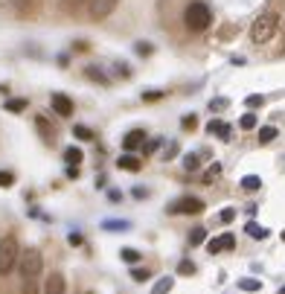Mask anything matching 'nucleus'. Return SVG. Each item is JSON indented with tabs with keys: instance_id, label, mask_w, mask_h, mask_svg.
<instances>
[{
	"instance_id": "f257e3e1",
	"label": "nucleus",
	"mask_w": 285,
	"mask_h": 294,
	"mask_svg": "<svg viewBox=\"0 0 285 294\" xmlns=\"http://www.w3.org/2000/svg\"><path fill=\"white\" fill-rule=\"evenodd\" d=\"M280 23H283V17L277 15V12H265V15H259L253 20L251 26V41L253 44H268L274 35L280 32Z\"/></svg>"
},
{
	"instance_id": "f03ea898",
	"label": "nucleus",
	"mask_w": 285,
	"mask_h": 294,
	"mask_svg": "<svg viewBox=\"0 0 285 294\" xmlns=\"http://www.w3.org/2000/svg\"><path fill=\"white\" fill-rule=\"evenodd\" d=\"M184 23L189 32H204L210 23H213V12H210V6L204 3V0H195V3H189L184 12Z\"/></svg>"
},
{
	"instance_id": "7ed1b4c3",
	"label": "nucleus",
	"mask_w": 285,
	"mask_h": 294,
	"mask_svg": "<svg viewBox=\"0 0 285 294\" xmlns=\"http://www.w3.org/2000/svg\"><path fill=\"white\" fill-rule=\"evenodd\" d=\"M17 254H20V245H17V236H3L0 239V277L12 274L17 265Z\"/></svg>"
},
{
	"instance_id": "20e7f679",
	"label": "nucleus",
	"mask_w": 285,
	"mask_h": 294,
	"mask_svg": "<svg viewBox=\"0 0 285 294\" xmlns=\"http://www.w3.org/2000/svg\"><path fill=\"white\" fill-rule=\"evenodd\" d=\"M17 268H20V277H41V271H44V257H41V251L26 248L23 254H17Z\"/></svg>"
},
{
	"instance_id": "39448f33",
	"label": "nucleus",
	"mask_w": 285,
	"mask_h": 294,
	"mask_svg": "<svg viewBox=\"0 0 285 294\" xmlns=\"http://www.w3.org/2000/svg\"><path fill=\"white\" fill-rule=\"evenodd\" d=\"M201 210H204V201L201 198H189V195H186V198H178L175 204H169V213H172V216H181V213L195 216V213H201Z\"/></svg>"
},
{
	"instance_id": "423d86ee",
	"label": "nucleus",
	"mask_w": 285,
	"mask_h": 294,
	"mask_svg": "<svg viewBox=\"0 0 285 294\" xmlns=\"http://www.w3.org/2000/svg\"><path fill=\"white\" fill-rule=\"evenodd\" d=\"M117 6H119V0H87V9H90L93 20H105Z\"/></svg>"
},
{
	"instance_id": "0eeeda50",
	"label": "nucleus",
	"mask_w": 285,
	"mask_h": 294,
	"mask_svg": "<svg viewBox=\"0 0 285 294\" xmlns=\"http://www.w3.org/2000/svg\"><path fill=\"white\" fill-rule=\"evenodd\" d=\"M230 248H236V236L233 233H221L218 239H210V242H207V251H210L213 257H216L218 251H230Z\"/></svg>"
},
{
	"instance_id": "6e6552de",
	"label": "nucleus",
	"mask_w": 285,
	"mask_h": 294,
	"mask_svg": "<svg viewBox=\"0 0 285 294\" xmlns=\"http://www.w3.org/2000/svg\"><path fill=\"white\" fill-rule=\"evenodd\" d=\"M52 111L58 114V117H73V99L64 96V93H52Z\"/></svg>"
},
{
	"instance_id": "1a4fd4ad",
	"label": "nucleus",
	"mask_w": 285,
	"mask_h": 294,
	"mask_svg": "<svg viewBox=\"0 0 285 294\" xmlns=\"http://www.w3.org/2000/svg\"><path fill=\"white\" fill-rule=\"evenodd\" d=\"M143 140H146L143 128H134V131H128V134L122 137V149H125V152H134V149L143 146Z\"/></svg>"
},
{
	"instance_id": "9d476101",
	"label": "nucleus",
	"mask_w": 285,
	"mask_h": 294,
	"mask_svg": "<svg viewBox=\"0 0 285 294\" xmlns=\"http://www.w3.org/2000/svg\"><path fill=\"white\" fill-rule=\"evenodd\" d=\"M64 292H67V283H64V277H61V274H50L47 286H44V294H64Z\"/></svg>"
},
{
	"instance_id": "9b49d317",
	"label": "nucleus",
	"mask_w": 285,
	"mask_h": 294,
	"mask_svg": "<svg viewBox=\"0 0 285 294\" xmlns=\"http://www.w3.org/2000/svg\"><path fill=\"white\" fill-rule=\"evenodd\" d=\"M15 9H17V15L29 17L41 9V0H15Z\"/></svg>"
},
{
	"instance_id": "f8f14e48",
	"label": "nucleus",
	"mask_w": 285,
	"mask_h": 294,
	"mask_svg": "<svg viewBox=\"0 0 285 294\" xmlns=\"http://www.w3.org/2000/svg\"><path fill=\"white\" fill-rule=\"evenodd\" d=\"M117 166L119 169H125V172H140V169H143V160L134 157V155H122L117 160Z\"/></svg>"
},
{
	"instance_id": "ddd939ff",
	"label": "nucleus",
	"mask_w": 285,
	"mask_h": 294,
	"mask_svg": "<svg viewBox=\"0 0 285 294\" xmlns=\"http://www.w3.org/2000/svg\"><path fill=\"white\" fill-rule=\"evenodd\" d=\"M207 131H210V134H218L221 140H230V134H233V128H230L227 122H218V120H210Z\"/></svg>"
},
{
	"instance_id": "4468645a",
	"label": "nucleus",
	"mask_w": 285,
	"mask_h": 294,
	"mask_svg": "<svg viewBox=\"0 0 285 294\" xmlns=\"http://www.w3.org/2000/svg\"><path fill=\"white\" fill-rule=\"evenodd\" d=\"M245 233H248V236H253V239H268V227L256 225V222H248Z\"/></svg>"
},
{
	"instance_id": "2eb2a0df",
	"label": "nucleus",
	"mask_w": 285,
	"mask_h": 294,
	"mask_svg": "<svg viewBox=\"0 0 285 294\" xmlns=\"http://www.w3.org/2000/svg\"><path fill=\"white\" fill-rule=\"evenodd\" d=\"M172 289H175V280H172V277H163V280H157V283H154L151 294H169Z\"/></svg>"
},
{
	"instance_id": "dca6fc26",
	"label": "nucleus",
	"mask_w": 285,
	"mask_h": 294,
	"mask_svg": "<svg viewBox=\"0 0 285 294\" xmlns=\"http://www.w3.org/2000/svg\"><path fill=\"white\" fill-rule=\"evenodd\" d=\"M242 187L248 192H256L262 187V178H259V175H245V178H242Z\"/></svg>"
},
{
	"instance_id": "f3484780",
	"label": "nucleus",
	"mask_w": 285,
	"mask_h": 294,
	"mask_svg": "<svg viewBox=\"0 0 285 294\" xmlns=\"http://www.w3.org/2000/svg\"><path fill=\"white\" fill-rule=\"evenodd\" d=\"M82 149H76V146H70L67 152H64V160H67L70 166H76V163H82Z\"/></svg>"
},
{
	"instance_id": "a211bd4d",
	"label": "nucleus",
	"mask_w": 285,
	"mask_h": 294,
	"mask_svg": "<svg viewBox=\"0 0 285 294\" xmlns=\"http://www.w3.org/2000/svg\"><path fill=\"white\" fill-rule=\"evenodd\" d=\"M204 239H207V230L204 227H192L189 230V245H204Z\"/></svg>"
},
{
	"instance_id": "6ab92c4d",
	"label": "nucleus",
	"mask_w": 285,
	"mask_h": 294,
	"mask_svg": "<svg viewBox=\"0 0 285 294\" xmlns=\"http://www.w3.org/2000/svg\"><path fill=\"white\" fill-rule=\"evenodd\" d=\"M239 289H242V292H259V289H262V283H259V280L245 277V280H239Z\"/></svg>"
},
{
	"instance_id": "aec40b11",
	"label": "nucleus",
	"mask_w": 285,
	"mask_h": 294,
	"mask_svg": "<svg viewBox=\"0 0 285 294\" xmlns=\"http://www.w3.org/2000/svg\"><path fill=\"white\" fill-rule=\"evenodd\" d=\"M119 257H122V262L134 265V262L140 260V251H134V248H122V251H119Z\"/></svg>"
},
{
	"instance_id": "412c9836",
	"label": "nucleus",
	"mask_w": 285,
	"mask_h": 294,
	"mask_svg": "<svg viewBox=\"0 0 285 294\" xmlns=\"http://www.w3.org/2000/svg\"><path fill=\"white\" fill-rule=\"evenodd\" d=\"M271 140H277V128H274V125L259 128V143H271Z\"/></svg>"
},
{
	"instance_id": "4be33fe9",
	"label": "nucleus",
	"mask_w": 285,
	"mask_h": 294,
	"mask_svg": "<svg viewBox=\"0 0 285 294\" xmlns=\"http://www.w3.org/2000/svg\"><path fill=\"white\" fill-rule=\"evenodd\" d=\"M35 125H38V131H41L47 140H52V128H50V122L44 120V117H35Z\"/></svg>"
},
{
	"instance_id": "5701e85b",
	"label": "nucleus",
	"mask_w": 285,
	"mask_h": 294,
	"mask_svg": "<svg viewBox=\"0 0 285 294\" xmlns=\"http://www.w3.org/2000/svg\"><path fill=\"white\" fill-rule=\"evenodd\" d=\"M256 114H245V117H242V120H239V125H242V128H245V131H253V128H256Z\"/></svg>"
},
{
	"instance_id": "b1692460",
	"label": "nucleus",
	"mask_w": 285,
	"mask_h": 294,
	"mask_svg": "<svg viewBox=\"0 0 285 294\" xmlns=\"http://www.w3.org/2000/svg\"><path fill=\"white\" fill-rule=\"evenodd\" d=\"M23 294H38V277H23Z\"/></svg>"
},
{
	"instance_id": "393cba45",
	"label": "nucleus",
	"mask_w": 285,
	"mask_h": 294,
	"mask_svg": "<svg viewBox=\"0 0 285 294\" xmlns=\"http://www.w3.org/2000/svg\"><path fill=\"white\" fill-rule=\"evenodd\" d=\"M73 134H76L79 140H93V131L84 128V125H73Z\"/></svg>"
},
{
	"instance_id": "a878e982",
	"label": "nucleus",
	"mask_w": 285,
	"mask_h": 294,
	"mask_svg": "<svg viewBox=\"0 0 285 294\" xmlns=\"http://www.w3.org/2000/svg\"><path fill=\"white\" fill-rule=\"evenodd\" d=\"M87 79H93V82H99V85H108V76H102L96 67H87Z\"/></svg>"
},
{
	"instance_id": "bb28decb",
	"label": "nucleus",
	"mask_w": 285,
	"mask_h": 294,
	"mask_svg": "<svg viewBox=\"0 0 285 294\" xmlns=\"http://www.w3.org/2000/svg\"><path fill=\"white\" fill-rule=\"evenodd\" d=\"M184 169L195 172V169H198V155H184Z\"/></svg>"
},
{
	"instance_id": "cd10ccee",
	"label": "nucleus",
	"mask_w": 285,
	"mask_h": 294,
	"mask_svg": "<svg viewBox=\"0 0 285 294\" xmlns=\"http://www.w3.org/2000/svg\"><path fill=\"white\" fill-rule=\"evenodd\" d=\"M131 277H134L137 283H146V280L151 277V271H149V268H134V271H131Z\"/></svg>"
},
{
	"instance_id": "c85d7f7f",
	"label": "nucleus",
	"mask_w": 285,
	"mask_h": 294,
	"mask_svg": "<svg viewBox=\"0 0 285 294\" xmlns=\"http://www.w3.org/2000/svg\"><path fill=\"white\" fill-rule=\"evenodd\" d=\"M181 125H184L186 131H195V128H198V120H195V114H189V117H184V120H181Z\"/></svg>"
},
{
	"instance_id": "c756f323",
	"label": "nucleus",
	"mask_w": 285,
	"mask_h": 294,
	"mask_svg": "<svg viewBox=\"0 0 285 294\" xmlns=\"http://www.w3.org/2000/svg\"><path fill=\"white\" fill-rule=\"evenodd\" d=\"M236 219V210L233 207H227V210H221V213H218V222H224V225H227V222H233Z\"/></svg>"
},
{
	"instance_id": "7c9ffc66",
	"label": "nucleus",
	"mask_w": 285,
	"mask_h": 294,
	"mask_svg": "<svg viewBox=\"0 0 285 294\" xmlns=\"http://www.w3.org/2000/svg\"><path fill=\"white\" fill-rule=\"evenodd\" d=\"M102 227H105V230H128L131 225H128V222H105Z\"/></svg>"
},
{
	"instance_id": "2f4dec72",
	"label": "nucleus",
	"mask_w": 285,
	"mask_h": 294,
	"mask_svg": "<svg viewBox=\"0 0 285 294\" xmlns=\"http://www.w3.org/2000/svg\"><path fill=\"white\" fill-rule=\"evenodd\" d=\"M178 274H184V277H186V274H195V265H192L189 260H184L181 265H178Z\"/></svg>"
},
{
	"instance_id": "473e14b6",
	"label": "nucleus",
	"mask_w": 285,
	"mask_h": 294,
	"mask_svg": "<svg viewBox=\"0 0 285 294\" xmlns=\"http://www.w3.org/2000/svg\"><path fill=\"white\" fill-rule=\"evenodd\" d=\"M23 108H26L23 99H9V102H6V111H23Z\"/></svg>"
},
{
	"instance_id": "72a5a7b5",
	"label": "nucleus",
	"mask_w": 285,
	"mask_h": 294,
	"mask_svg": "<svg viewBox=\"0 0 285 294\" xmlns=\"http://www.w3.org/2000/svg\"><path fill=\"white\" fill-rule=\"evenodd\" d=\"M160 96H163V90H146V93H143V99H146V102H157Z\"/></svg>"
},
{
	"instance_id": "f704fd0d",
	"label": "nucleus",
	"mask_w": 285,
	"mask_h": 294,
	"mask_svg": "<svg viewBox=\"0 0 285 294\" xmlns=\"http://www.w3.org/2000/svg\"><path fill=\"white\" fill-rule=\"evenodd\" d=\"M15 184V175L12 172H0V187H12Z\"/></svg>"
},
{
	"instance_id": "c9c22d12",
	"label": "nucleus",
	"mask_w": 285,
	"mask_h": 294,
	"mask_svg": "<svg viewBox=\"0 0 285 294\" xmlns=\"http://www.w3.org/2000/svg\"><path fill=\"white\" fill-rule=\"evenodd\" d=\"M262 102H265V96H248V108H262Z\"/></svg>"
},
{
	"instance_id": "e433bc0d",
	"label": "nucleus",
	"mask_w": 285,
	"mask_h": 294,
	"mask_svg": "<svg viewBox=\"0 0 285 294\" xmlns=\"http://www.w3.org/2000/svg\"><path fill=\"white\" fill-rule=\"evenodd\" d=\"M137 55H151V44L140 41V44H137Z\"/></svg>"
},
{
	"instance_id": "4c0bfd02",
	"label": "nucleus",
	"mask_w": 285,
	"mask_h": 294,
	"mask_svg": "<svg viewBox=\"0 0 285 294\" xmlns=\"http://www.w3.org/2000/svg\"><path fill=\"white\" fill-rule=\"evenodd\" d=\"M218 175H221V166H218V163H213V169L204 175V181H213V178H218Z\"/></svg>"
},
{
	"instance_id": "58836bf2",
	"label": "nucleus",
	"mask_w": 285,
	"mask_h": 294,
	"mask_svg": "<svg viewBox=\"0 0 285 294\" xmlns=\"http://www.w3.org/2000/svg\"><path fill=\"white\" fill-rule=\"evenodd\" d=\"M82 3H87V0H67V9H70V12H76Z\"/></svg>"
},
{
	"instance_id": "ea45409f",
	"label": "nucleus",
	"mask_w": 285,
	"mask_h": 294,
	"mask_svg": "<svg viewBox=\"0 0 285 294\" xmlns=\"http://www.w3.org/2000/svg\"><path fill=\"white\" fill-rule=\"evenodd\" d=\"M224 105H227V99H216V102H210V108H216V111H221Z\"/></svg>"
},
{
	"instance_id": "a19ab883",
	"label": "nucleus",
	"mask_w": 285,
	"mask_h": 294,
	"mask_svg": "<svg viewBox=\"0 0 285 294\" xmlns=\"http://www.w3.org/2000/svg\"><path fill=\"white\" fill-rule=\"evenodd\" d=\"M70 245H82V236L79 233H70Z\"/></svg>"
},
{
	"instance_id": "79ce46f5",
	"label": "nucleus",
	"mask_w": 285,
	"mask_h": 294,
	"mask_svg": "<svg viewBox=\"0 0 285 294\" xmlns=\"http://www.w3.org/2000/svg\"><path fill=\"white\" fill-rule=\"evenodd\" d=\"M134 198H149V192H146V190H140V187H137V190H134Z\"/></svg>"
},
{
	"instance_id": "37998d69",
	"label": "nucleus",
	"mask_w": 285,
	"mask_h": 294,
	"mask_svg": "<svg viewBox=\"0 0 285 294\" xmlns=\"http://www.w3.org/2000/svg\"><path fill=\"white\" fill-rule=\"evenodd\" d=\"M283 242H285V230H283Z\"/></svg>"
},
{
	"instance_id": "c03bdc74",
	"label": "nucleus",
	"mask_w": 285,
	"mask_h": 294,
	"mask_svg": "<svg viewBox=\"0 0 285 294\" xmlns=\"http://www.w3.org/2000/svg\"><path fill=\"white\" fill-rule=\"evenodd\" d=\"M283 294H285V289H283Z\"/></svg>"
},
{
	"instance_id": "a18cd8bd",
	"label": "nucleus",
	"mask_w": 285,
	"mask_h": 294,
	"mask_svg": "<svg viewBox=\"0 0 285 294\" xmlns=\"http://www.w3.org/2000/svg\"><path fill=\"white\" fill-rule=\"evenodd\" d=\"M90 294H93V292H90Z\"/></svg>"
}]
</instances>
